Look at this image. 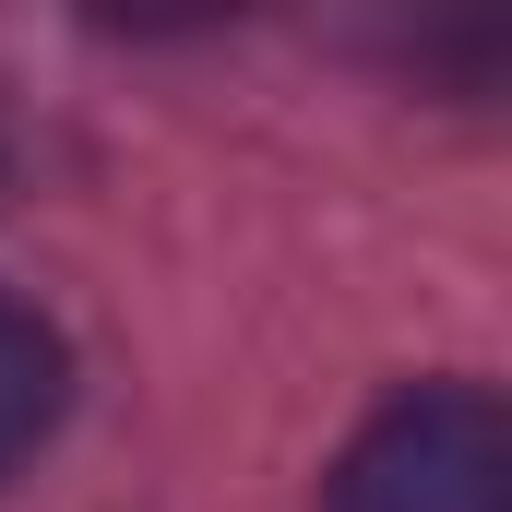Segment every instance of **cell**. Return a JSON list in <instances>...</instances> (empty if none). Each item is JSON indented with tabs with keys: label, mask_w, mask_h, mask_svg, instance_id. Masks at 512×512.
I'll return each instance as SVG.
<instances>
[{
	"label": "cell",
	"mask_w": 512,
	"mask_h": 512,
	"mask_svg": "<svg viewBox=\"0 0 512 512\" xmlns=\"http://www.w3.org/2000/svg\"><path fill=\"white\" fill-rule=\"evenodd\" d=\"M60 393H72V358H60V334L24 310V298H0V477L60 429Z\"/></svg>",
	"instance_id": "obj_2"
},
{
	"label": "cell",
	"mask_w": 512,
	"mask_h": 512,
	"mask_svg": "<svg viewBox=\"0 0 512 512\" xmlns=\"http://www.w3.org/2000/svg\"><path fill=\"white\" fill-rule=\"evenodd\" d=\"M334 512H512V417L489 382H417L334 465Z\"/></svg>",
	"instance_id": "obj_1"
}]
</instances>
